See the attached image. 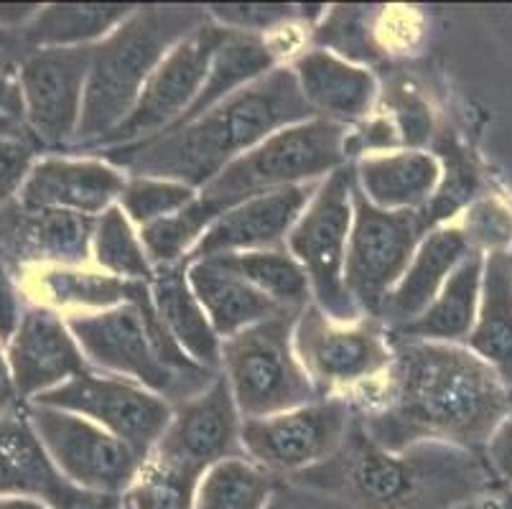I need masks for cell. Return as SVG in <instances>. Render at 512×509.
<instances>
[{
  "instance_id": "obj_1",
  "label": "cell",
  "mask_w": 512,
  "mask_h": 509,
  "mask_svg": "<svg viewBox=\"0 0 512 509\" xmlns=\"http://www.w3.org/2000/svg\"><path fill=\"white\" fill-rule=\"evenodd\" d=\"M390 342L388 370L344 395L362 431L388 451L421 441L482 451L510 410L500 377L464 344Z\"/></svg>"
},
{
  "instance_id": "obj_2",
  "label": "cell",
  "mask_w": 512,
  "mask_h": 509,
  "mask_svg": "<svg viewBox=\"0 0 512 509\" xmlns=\"http://www.w3.org/2000/svg\"><path fill=\"white\" fill-rule=\"evenodd\" d=\"M288 482L332 494L352 509H484L500 494L482 451L439 441L388 451L357 418L332 459Z\"/></svg>"
},
{
  "instance_id": "obj_3",
  "label": "cell",
  "mask_w": 512,
  "mask_h": 509,
  "mask_svg": "<svg viewBox=\"0 0 512 509\" xmlns=\"http://www.w3.org/2000/svg\"><path fill=\"white\" fill-rule=\"evenodd\" d=\"M314 118L291 67L278 64L181 128L161 133L136 146L100 151L107 163L128 176L169 179L202 191L235 158L248 153L268 135Z\"/></svg>"
},
{
  "instance_id": "obj_4",
  "label": "cell",
  "mask_w": 512,
  "mask_h": 509,
  "mask_svg": "<svg viewBox=\"0 0 512 509\" xmlns=\"http://www.w3.org/2000/svg\"><path fill=\"white\" fill-rule=\"evenodd\" d=\"M207 18V11L189 6L136 8L113 34L97 41L92 46L82 118L67 153L95 151L97 143L128 118L161 59Z\"/></svg>"
},
{
  "instance_id": "obj_5",
  "label": "cell",
  "mask_w": 512,
  "mask_h": 509,
  "mask_svg": "<svg viewBox=\"0 0 512 509\" xmlns=\"http://www.w3.org/2000/svg\"><path fill=\"white\" fill-rule=\"evenodd\" d=\"M296 316L281 311L222 339L220 375L242 420L265 418L324 398L293 349Z\"/></svg>"
},
{
  "instance_id": "obj_6",
  "label": "cell",
  "mask_w": 512,
  "mask_h": 509,
  "mask_svg": "<svg viewBox=\"0 0 512 509\" xmlns=\"http://www.w3.org/2000/svg\"><path fill=\"white\" fill-rule=\"evenodd\" d=\"M344 140L347 128L329 120L311 118L288 125L235 158L199 194L217 202L227 212L250 196L286 186L319 184L349 163Z\"/></svg>"
},
{
  "instance_id": "obj_7",
  "label": "cell",
  "mask_w": 512,
  "mask_h": 509,
  "mask_svg": "<svg viewBox=\"0 0 512 509\" xmlns=\"http://www.w3.org/2000/svg\"><path fill=\"white\" fill-rule=\"evenodd\" d=\"M352 217L355 166L344 163L316 186L314 196L286 237V250L309 278L311 303L337 324H355L365 319L344 286Z\"/></svg>"
},
{
  "instance_id": "obj_8",
  "label": "cell",
  "mask_w": 512,
  "mask_h": 509,
  "mask_svg": "<svg viewBox=\"0 0 512 509\" xmlns=\"http://www.w3.org/2000/svg\"><path fill=\"white\" fill-rule=\"evenodd\" d=\"M355 423V410L344 395H324L301 408L265 418H248L240 426L245 459L276 479H291L324 464L339 451Z\"/></svg>"
},
{
  "instance_id": "obj_9",
  "label": "cell",
  "mask_w": 512,
  "mask_h": 509,
  "mask_svg": "<svg viewBox=\"0 0 512 509\" xmlns=\"http://www.w3.org/2000/svg\"><path fill=\"white\" fill-rule=\"evenodd\" d=\"M426 232L423 212H385L372 207L355 184L344 286L365 319H380L390 291L403 278Z\"/></svg>"
},
{
  "instance_id": "obj_10",
  "label": "cell",
  "mask_w": 512,
  "mask_h": 509,
  "mask_svg": "<svg viewBox=\"0 0 512 509\" xmlns=\"http://www.w3.org/2000/svg\"><path fill=\"white\" fill-rule=\"evenodd\" d=\"M64 321L95 370L136 382L161 395L166 403L176 405L212 385L186 380L158 359L141 311L133 301L90 314H67Z\"/></svg>"
},
{
  "instance_id": "obj_11",
  "label": "cell",
  "mask_w": 512,
  "mask_h": 509,
  "mask_svg": "<svg viewBox=\"0 0 512 509\" xmlns=\"http://www.w3.org/2000/svg\"><path fill=\"white\" fill-rule=\"evenodd\" d=\"M293 349L321 395H347L377 380L393 359L390 331L380 321L337 324L314 303L296 316Z\"/></svg>"
},
{
  "instance_id": "obj_12",
  "label": "cell",
  "mask_w": 512,
  "mask_h": 509,
  "mask_svg": "<svg viewBox=\"0 0 512 509\" xmlns=\"http://www.w3.org/2000/svg\"><path fill=\"white\" fill-rule=\"evenodd\" d=\"M225 36V28L207 18L186 39H181L153 69L128 118L113 133H107L90 153L136 146L174 128L202 90L214 51L220 49Z\"/></svg>"
},
{
  "instance_id": "obj_13",
  "label": "cell",
  "mask_w": 512,
  "mask_h": 509,
  "mask_svg": "<svg viewBox=\"0 0 512 509\" xmlns=\"http://www.w3.org/2000/svg\"><path fill=\"white\" fill-rule=\"evenodd\" d=\"M26 418L51 464L77 487L128 494L146 464V459L128 443L82 415L29 403Z\"/></svg>"
},
{
  "instance_id": "obj_14",
  "label": "cell",
  "mask_w": 512,
  "mask_h": 509,
  "mask_svg": "<svg viewBox=\"0 0 512 509\" xmlns=\"http://www.w3.org/2000/svg\"><path fill=\"white\" fill-rule=\"evenodd\" d=\"M92 46L34 49L21 56L23 130L49 153H67L77 135Z\"/></svg>"
},
{
  "instance_id": "obj_15",
  "label": "cell",
  "mask_w": 512,
  "mask_h": 509,
  "mask_svg": "<svg viewBox=\"0 0 512 509\" xmlns=\"http://www.w3.org/2000/svg\"><path fill=\"white\" fill-rule=\"evenodd\" d=\"M36 405L67 410L92 420L148 459L171 420V403L161 395L107 372L90 370L44 392ZM29 405V403H26Z\"/></svg>"
},
{
  "instance_id": "obj_16",
  "label": "cell",
  "mask_w": 512,
  "mask_h": 509,
  "mask_svg": "<svg viewBox=\"0 0 512 509\" xmlns=\"http://www.w3.org/2000/svg\"><path fill=\"white\" fill-rule=\"evenodd\" d=\"M242 418L225 377L217 375L207 390L171 405V420L148 461L202 479L209 466L242 454Z\"/></svg>"
},
{
  "instance_id": "obj_17",
  "label": "cell",
  "mask_w": 512,
  "mask_h": 509,
  "mask_svg": "<svg viewBox=\"0 0 512 509\" xmlns=\"http://www.w3.org/2000/svg\"><path fill=\"white\" fill-rule=\"evenodd\" d=\"M8 372L23 405L72 377L95 370L79 349L59 311L26 303L16 331L6 342Z\"/></svg>"
},
{
  "instance_id": "obj_18",
  "label": "cell",
  "mask_w": 512,
  "mask_h": 509,
  "mask_svg": "<svg viewBox=\"0 0 512 509\" xmlns=\"http://www.w3.org/2000/svg\"><path fill=\"white\" fill-rule=\"evenodd\" d=\"M92 230V217L34 209L11 199L0 207V258L16 278L46 265L82 268L92 258Z\"/></svg>"
},
{
  "instance_id": "obj_19",
  "label": "cell",
  "mask_w": 512,
  "mask_h": 509,
  "mask_svg": "<svg viewBox=\"0 0 512 509\" xmlns=\"http://www.w3.org/2000/svg\"><path fill=\"white\" fill-rule=\"evenodd\" d=\"M321 184V181H319ZM319 184L286 186L268 194L250 196L214 219L212 227L197 242L186 265L197 260L237 255V252L273 250L286 245V237Z\"/></svg>"
},
{
  "instance_id": "obj_20",
  "label": "cell",
  "mask_w": 512,
  "mask_h": 509,
  "mask_svg": "<svg viewBox=\"0 0 512 509\" xmlns=\"http://www.w3.org/2000/svg\"><path fill=\"white\" fill-rule=\"evenodd\" d=\"M128 174L105 158L41 156L18 191V202L34 209H59L97 219L115 207Z\"/></svg>"
},
{
  "instance_id": "obj_21",
  "label": "cell",
  "mask_w": 512,
  "mask_h": 509,
  "mask_svg": "<svg viewBox=\"0 0 512 509\" xmlns=\"http://www.w3.org/2000/svg\"><path fill=\"white\" fill-rule=\"evenodd\" d=\"M288 67L314 118L329 120L342 128H355L370 118L380 95V84L370 69L344 62L319 46L299 51Z\"/></svg>"
},
{
  "instance_id": "obj_22",
  "label": "cell",
  "mask_w": 512,
  "mask_h": 509,
  "mask_svg": "<svg viewBox=\"0 0 512 509\" xmlns=\"http://www.w3.org/2000/svg\"><path fill=\"white\" fill-rule=\"evenodd\" d=\"M474 252L472 242L464 235L462 224H439L428 230L426 237L418 245L416 255L408 263L406 273L398 280V286L390 291L383 311H380V324L388 331L411 324L416 316H421L431 301L439 296L446 278L459 268L462 260H467ZM479 252V250H477Z\"/></svg>"
},
{
  "instance_id": "obj_23",
  "label": "cell",
  "mask_w": 512,
  "mask_h": 509,
  "mask_svg": "<svg viewBox=\"0 0 512 509\" xmlns=\"http://www.w3.org/2000/svg\"><path fill=\"white\" fill-rule=\"evenodd\" d=\"M352 166L357 191L385 212H423L441 184L439 158L418 148L375 153Z\"/></svg>"
},
{
  "instance_id": "obj_24",
  "label": "cell",
  "mask_w": 512,
  "mask_h": 509,
  "mask_svg": "<svg viewBox=\"0 0 512 509\" xmlns=\"http://www.w3.org/2000/svg\"><path fill=\"white\" fill-rule=\"evenodd\" d=\"M21 291L26 303H39L54 311L59 308H72L69 314H82V311H105V308L123 306L133 301L138 288L143 283L115 278L102 270L85 268H59V265H46V268L26 270L18 275Z\"/></svg>"
},
{
  "instance_id": "obj_25",
  "label": "cell",
  "mask_w": 512,
  "mask_h": 509,
  "mask_svg": "<svg viewBox=\"0 0 512 509\" xmlns=\"http://www.w3.org/2000/svg\"><path fill=\"white\" fill-rule=\"evenodd\" d=\"M186 280L220 339H230L248 326L281 314V308L271 298H265L258 288L225 268L220 260L189 263Z\"/></svg>"
},
{
  "instance_id": "obj_26",
  "label": "cell",
  "mask_w": 512,
  "mask_h": 509,
  "mask_svg": "<svg viewBox=\"0 0 512 509\" xmlns=\"http://www.w3.org/2000/svg\"><path fill=\"white\" fill-rule=\"evenodd\" d=\"M464 347L477 354L502 385H512V270L507 252H487L477 319Z\"/></svg>"
},
{
  "instance_id": "obj_27",
  "label": "cell",
  "mask_w": 512,
  "mask_h": 509,
  "mask_svg": "<svg viewBox=\"0 0 512 509\" xmlns=\"http://www.w3.org/2000/svg\"><path fill=\"white\" fill-rule=\"evenodd\" d=\"M151 301L158 316L174 336L176 344L186 352V357L197 362L209 372H220L222 339L209 324L204 308L199 306L189 280H186V263L171 268L153 270Z\"/></svg>"
},
{
  "instance_id": "obj_28",
  "label": "cell",
  "mask_w": 512,
  "mask_h": 509,
  "mask_svg": "<svg viewBox=\"0 0 512 509\" xmlns=\"http://www.w3.org/2000/svg\"><path fill=\"white\" fill-rule=\"evenodd\" d=\"M281 49L283 46H278L273 39L227 31L220 49L214 51L212 64H209L207 69V77H204L202 82V90L194 97L192 107L184 112V118H181L171 130L181 128V125H186L189 120L199 118V115H204L207 110H212L214 105H220L227 97L240 92L242 87H248L255 79H260L263 74L276 69L278 59H281L283 54ZM166 133H169V130H166Z\"/></svg>"
},
{
  "instance_id": "obj_29",
  "label": "cell",
  "mask_w": 512,
  "mask_h": 509,
  "mask_svg": "<svg viewBox=\"0 0 512 509\" xmlns=\"http://www.w3.org/2000/svg\"><path fill=\"white\" fill-rule=\"evenodd\" d=\"M484 252L474 250L459 268L446 278L439 296L431 306L411 324L390 331L393 336L403 339H423V342H444V344H467L472 334L474 319H477L479 288H482Z\"/></svg>"
},
{
  "instance_id": "obj_30",
  "label": "cell",
  "mask_w": 512,
  "mask_h": 509,
  "mask_svg": "<svg viewBox=\"0 0 512 509\" xmlns=\"http://www.w3.org/2000/svg\"><path fill=\"white\" fill-rule=\"evenodd\" d=\"M62 474L51 464L26 418V405L0 413V497L46 502Z\"/></svg>"
},
{
  "instance_id": "obj_31",
  "label": "cell",
  "mask_w": 512,
  "mask_h": 509,
  "mask_svg": "<svg viewBox=\"0 0 512 509\" xmlns=\"http://www.w3.org/2000/svg\"><path fill=\"white\" fill-rule=\"evenodd\" d=\"M136 8L130 6H41L18 36V49H72L95 46L110 36Z\"/></svg>"
},
{
  "instance_id": "obj_32",
  "label": "cell",
  "mask_w": 512,
  "mask_h": 509,
  "mask_svg": "<svg viewBox=\"0 0 512 509\" xmlns=\"http://www.w3.org/2000/svg\"><path fill=\"white\" fill-rule=\"evenodd\" d=\"M220 260L225 268L245 278L253 288H258L265 298H271L281 311L301 314L311 303L309 278L304 268L296 263L291 252L283 247L255 252H237V255H222Z\"/></svg>"
},
{
  "instance_id": "obj_33",
  "label": "cell",
  "mask_w": 512,
  "mask_h": 509,
  "mask_svg": "<svg viewBox=\"0 0 512 509\" xmlns=\"http://www.w3.org/2000/svg\"><path fill=\"white\" fill-rule=\"evenodd\" d=\"M276 482V476L245 456L225 459L202 474L194 509H265Z\"/></svg>"
},
{
  "instance_id": "obj_34",
  "label": "cell",
  "mask_w": 512,
  "mask_h": 509,
  "mask_svg": "<svg viewBox=\"0 0 512 509\" xmlns=\"http://www.w3.org/2000/svg\"><path fill=\"white\" fill-rule=\"evenodd\" d=\"M220 214H225L220 204L207 199L204 194H197L192 204H186L176 214L143 227L138 237H141L153 270L186 263L189 252L197 247V242Z\"/></svg>"
},
{
  "instance_id": "obj_35",
  "label": "cell",
  "mask_w": 512,
  "mask_h": 509,
  "mask_svg": "<svg viewBox=\"0 0 512 509\" xmlns=\"http://www.w3.org/2000/svg\"><path fill=\"white\" fill-rule=\"evenodd\" d=\"M92 258L100 265L102 273H110L115 278L133 280V283H151L153 280V265L143 250L141 237L118 204L105 209L95 219Z\"/></svg>"
},
{
  "instance_id": "obj_36",
  "label": "cell",
  "mask_w": 512,
  "mask_h": 509,
  "mask_svg": "<svg viewBox=\"0 0 512 509\" xmlns=\"http://www.w3.org/2000/svg\"><path fill=\"white\" fill-rule=\"evenodd\" d=\"M199 191L192 186L179 184L169 179H153V176H128L123 186V194L118 199V207L133 227H148L158 219L171 217L186 204L197 199Z\"/></svg>"
},
{
  "instance_id": "obj_37",
  "label": "cell",
  "mask_w": 512,
  "mask_h": 509,
  "mask_svg": "<svg viewBox=\"0 0 512 509\" xmlns=\"http://www.w3.org/2000/svg\"><path fill=\"white\" fill-rule=\"evenodd\" d=\"M217 26L235 34H253V36H276L286 28L306 26L314 31L316 21L324 16V8H306V6H212L207 11Z\"/></svg>"
},
{
  "instance_id": "obj_38",
  "label": "cell",
  "mask_w": 512,
  "mask_h": 509,
  "mask_svg": "<svg viewBox=\"0 0 512 509\" xmlns=\"http://www.w3.org/2000/svg\"><path fill=\"white\" fill-rule=\"evenodd\" d=\"M199 479L146 459L136 484L125 494L133 509H194Z\"/></svg>"
},
{
  "instance_id": "obj_39",
  "label": "cell",
  "mask_w": 512,
  "mask_h": 509,
  "mask_svg": "<svg viewBox=\"0 0 512 509\" xmlns=\"http://www.w3.org/2000/svg\"><path fill=\"white\" fill-rule=\"evenodd\" d=\"M462 230L474 250L484 252V255L507 250L512 240V207L495 199V196L477 199L464 212Z\"/></svg>"
},
{
  "instance_id": "obj_40",
  "label": "cell",
  "mask_w": 512,
  "mask_h": 509,
  "mask_svg": "<svg viewBox=\"0 0 512 509\" xmlns=\"http://www.w3.org/2000/svg\"><path fill=\"white\" fill-rule=\"evenodd\" d=\"M36 153L39 148L26 135V130L0 135V207L16 199L31 166H34Z\"/></svg>"
},
{
  "instance_id": "obj_41",
  "label": "cell",
  "mask_w": 512,
  "mask_h": 509,
  "mask_svg": "<svg viewBox=\"0 0 512 509\" xmlns=\"http://www.w3.org/2000/svg\"><path fill=\"white\" fill-rule=\"evenodd\" d=\"M21 56L18 49H0V118L23 128Z\"/></svg>"
},
{
  "instance_id": "obj_42",
  "label": "cell",
  "mask_w": 512,
  "mask_h": 509,
  "mask_svg": "<svg viewBox=\"0 0 512 509\" xmlns=\"http://www.w3.org/2000/svg\"><path fill=\"white\" fill-rule=\"evenodd\" d=\"M44 504L49 509H125V494H107L77 487L62 476V482L54 487V492L46 497Z\"/></svg>"
},
{
  "instance_id": "obj_43",
  "label": "cell",
  "mask_w": 512,
  "mask_h": 509,
  "mask_svg": "<svg viewBox=\"0 0 512 509\" xmlns=\"http://www.w3.org/2000/svg\"><path fill=\"white\" fill-rule=\"evenodd\" d=\"M482 456L500 489H512V408L507 410L505 418L497 423L492 436L487 438Z\"/></svg>"
},
{
  "instance_id": "obj_44",
  "label": "cell",
  "mask_w": 512,
  "mask_h": 509,
  "mask_svg": "<svg viewBox=\"0 0 512 509\" xmlns=\"http://www.w3.org/2000/svg\"><path fill=\"white\" fill-rule=\"evenodd\" d=\"M265 509H352L342 502V499L332 497L319 489L301 487L288 479H278L273 487L271 499L265 504Z\"/></svg>"
},
{
  "instance_id": "obj_45",
  "label": "cell",
  "mask_w": 512,
  "mask_h": 509,
  "mask_svg": "<svg viewBox=\"0 0 512 509\" xmlns=\"http://www.w3.org/2000/svg\"><path fill=\"white\" fill-rule=\"evenodd\" d=\"M23 308H26V298H23L21 283H18L16 273L6 265V260L0 258V342H3V347L16 331Z\"/></svg>"
},
{
  "instance_id": "obj_46",
  "label": "cell",
  "mask_w": 512,
  "mask_h": 509,
  "mask_svg": "<svg viewBox=\"0 0 512 509\" xmlns=\"http://www.w3.org/2000/svg\"><path fill=\"white\" fill-rule=\"evenodd\" d=\"M41 6H29V3H3L0 6V34L11 36L13 41L21 36V31L34 21ZM18 44V41H16Z\"/></svg>"
},
{
  "instance_id": "obj_47",
  "label": "cell",
  "mask_w": 512,
  "mask_h": 509,
  "mask_svg": "<svg viewBox=\"0 0 512 509\" xmlns=\"http://www.w3.org/2000/svg\"><path fill=\"white\" fill-rule=\"evenodd\" d=\"M21 400H18L16 390H13L11 372H8V359H6V347L0 342V413L3 410H16L21 408Z\"/></svg>"
},
{
  "instance_id": "obj_48",
  "label": "cell",
  "mask_w": 512,
  "mask_h": 509,
  "mask_svg": "<svg viewBox=\"0 0 512 509\" xmlns=\"http://www.w3.org/2000/svg\"><path fill=\"white\" fill-rule=\"evenodd\" d=\"M0 509H49L41 499L31 497H0Z\"/></svg>"
},
{
  "instance_id": "obj_49",
  "label": "cell",
  "mask_w": 512,
  "mask_h": 509,
  "mask_svg": "<svg viewBox=\"0 0 512 509\" xmlns=\"http://www.w3.org/2000/svg\"><path fill=\"white\" fill-rule=\"evenodd\" d=\"M495 502H497V509H512V489H500Z\"/></svg>"
},
{
  "instance_id": "obj_50",
  "label": "cell",
  "mask_w": 512,
  "mask_h": 509,
  "mask_svg": "<svg viewBox=\"0 0 512 509\" xmlns=\"http://www.w3.org/2000/svg\"><path fill=\"white\" fill-rule=\"evenodd\" d=\"M0 49H18V44L11 39V36L0 34ZM18 51H21V49H18ZM21 54H23V51H21Z\"/></svg>"
},
{
  "instance_id": "obj_51",
  "label": "cell",
  "mask_w": 512,
  "mask_h": 509,
  "mask_svg": "<svg viewBox=\"0 0 512 509\" xmlns=\"http://www.w3.org/2000/svg\"><path fill=\"white\" fill-rule=\"evenodd\" d=\"M507 263H510V270H512V240H510V245H507Z\"/></svg>"
},
{
  "instance_id": "obj_52",
  "label": "cell",
  "mask_w": 512,
  "mask_h": 509,
  "mask_svg": "<svg viewBox=\"0 0 512 509\" xmlns=\"http://www.w3.org/2000/svg\"><path fill=\"white\" fill-rule=\"evenodd\" d=\"M507 403H510V408H512V385L507 387Z\"/></svg>"
},
{
  "instance_id": "obj_53",
  "label": "cell",
  "mask_w": 512,
  "mask_h": 509,
  "mask_svg": "<svg viewBox=\"0 0 512 509\" xmlns=\"http://www.w3.org/2000/svg\"><path fill=\"white\" fill-rule=\"evenodd\" d=\"M125 509H133V507H130V502H128V497H125Z\"/></svg>"
}]
</instances>
